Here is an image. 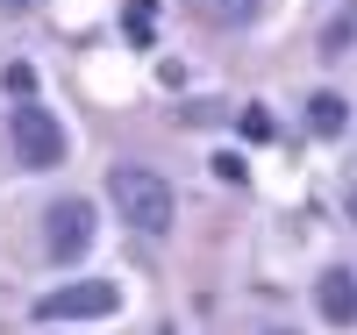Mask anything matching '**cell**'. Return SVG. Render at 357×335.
<instances>
[{
	"instance_id": "5",
	"label": "cell",
	"mask_w": 357,
	"mask_h": 335,
	"mask_svg": "<svg viewBox=\"0 0 357 335\" xmlns=\"http://www.w3.org/2000/svg\"><path fill=\"white\" fill-rule=\"evenodd\" d=\"M314 307L329 328H357V279L350 271H321L314 279Z\"/></svg>"
},
{
	"instance_id": "11",
	"label": "cell",
	"mask_w": 357,
	"mask_h": 335,
	"mask_svg": "<svg viewBox=\"0 0 357 335\" xmlns=\"http://www.w3.org/2000/svg\"><path fill=\"white\" fill-rule=\"evenodd\" d=\"M215 171L229 178V186H243V171H250V164H243V157H236V150H222V157H215Z\"/></svg>"
},
{
	"instance_id": "6",
	"label": "cell",
	"mask_w": 357,
	"mask_h": 335,
	"mask_svg": "<svg viewBox=\"0 0 357 335\" xmlns=\"http://www.w3.org/2000/svg\"><path fill=\"white\" fill-rule=\"evenodd\" d=\"M307 129H314V136H343V129H350V100H343V93H314V100H307Z\"/></svg>"
},
{
	"instance_id": "2",
	"label": "cell",
	"mask_w": 357,
	"mask_h": 335,
	"mask_svg": "<svg viewBox=\"0 0 357 335\" xmlns=\"http://www.w3.org/2000/svg\"><path fill=\"white\" fill-rule=\"evenodd\" d=\"M114 307H122V293H114L107 279H72V286H50L36 299V321L43 328H57V321H100Z\"/></svg>"
},
{
	"instance_id": "4",
	"label": "cell",
	"mask_w": 357,
	"mask_h": 335,
	"mask_svg": "<svg viewBox=\"0 0 357 335\" xmlns=\"http://www.w3.org/2000/svg\"><path fill=\"white\" fill-rule=\"evenodd\" d=\"M86 250H93V207L86 200H57L43 215V257L50 264H79Z\"/></svg>"
},
{
	"instance_id": "10",
	"label": "cell",
	"mask_w": 357,
	"mask_h": 335,
	"mask_svg": "<svg viewBox=\"0 0 357 335\" xmlns=\"http://www.w3.org/2000/svg\"><path fill=\"white\" fill-rule=\"evenodd\" d=\"M8 93H15V100H36V72H29V65H8Z\"/></svg>"
},
{
	"instance_id": "8",
	"label": "cell",
	"mask_w": 357,
	"mask_h": 335,
	"mask_svg": "<svg viewBox=\"0 0 357 335\" xmlns=\"http://www.w3.org/2000/svg\"><path fill=\"white\" fill-rule=\"evenodd\" d=\"M122 29H129V43H151V36H158V0H129V8H122Z\"/></svg>"
},
{
	"instance_id": "9",
	"label": "cell",
	"mask_w": 357,
	"mask_h": 335,
	"mask_svg": "<svg viewBox=\"0 0 357 335\" xmlns=\"http://www.w3.org/2000/svg\"><path fill=\"white\" fill-rule=\"evenodd\" d=\"M236 129H243L250 143H264V136H272V114H264V107H243V121H236Z\"/></svg>"
},
{
	"instance_id": "12",
	"label": "cell",
	"mask_w": 357,
	"mask_h": 335,
	"mask_svg": "<svg viewBox=\"0 0 357 335\" xmlns=\"http://www.w3.org/2000/svg\"><path fill=\"white\" fill-rule=\"evenodd\" d=\"M0 8H29V0H0Z\"/></svg>"
},
{
	"instance_id": "3",
	"label": "cell",
	"mask_w": 357,
	"mask_h": 335,
	"mask_svg": "<svg viewBox=\"0 0 357 335\" xmlns=\"http://www.w3.org/2000/svg\"><path fill=\"white\" fill-rule=\"evenodd\" d=\"M8 136H15V157L29 164V171H50V164H65V129H57V114L50 107H15V121H8Z\"/></svg>"
},
{
	"instance_id": "7",
	"label": "cell",
	"mask_w": 357,
	"mask_h": 335,
	"mask_svg": "<svg viewBox=\"0 0 357 335\" xmlns=\"http://www.w3.org/2000/svg\"><path fill=\"white\" fill-rule=\"evenodd\" d=\"M186 8H193L200 22H215V29H243V22L257 15V0H186Z\"/></svg>"
},
{
	"instance_id": "1",
	"label": "cell",
	"mask_w": 357,
	"mask_h": 335,
	"mask_svg": "<svg viewBox=\"0 0 357 335\" xmlns=\"http://www.w3.org/2000/svg\"><path fill=\"white\" fill-rule=\"evenodd\" d=\"M107 200L136 235H165L172 228V186L158 171H143V164H114L107 171Z\"/></svg>"
},
{
	"instance_id": "13",
	"label": "cell",
	"mask_w": 357,
	"mask_h": 335,
	"mask_svg": "<svg viewBox=\"0 0 357 335\" xmlns=\"http://www.w3.org/2000/svg\"><path fill=\"white\" fill-rule=\"evenodd\" d=\"M350 221H357V193H350Z\"/></svg>"
}]
</instances>
